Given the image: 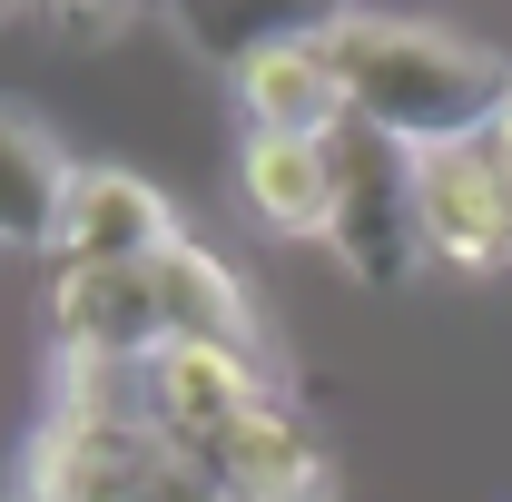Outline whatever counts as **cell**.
Returning a JSON list of instances; mask_svg holds the SVG:
<instances>
[{
    "label": "cell",
    "mask_w": 512,
    "mask_h": 502,
    "mask_svg": "<svg viewBox=\"0 0 512 502\" xmlns=\"http://www.w3.org/2000/svg\"><path fill=\"white\" fill-rule=\"evenodd\" d=\"M148 10H158V20H168V10H178V0H109V20H148Z\"/></svg>",
    "instance_id": "14"
},
{
    "label": "cell",
    "mask_w": 512,
    "mask_h": 502,
    "mask_svg": "<svg viewBox=\"0 0 512 502\" xmlns=\"http://www.w3.org/2000/svg\"><path fill=\"white\" fill-rule=\"evenodd\" d=\"M237 197L266 237H325V217H335L325 138H247L237 148Z\"/></svg>",
    "instance_id": "12"
},
{
    "label": "cell",
    "mask_w": 512,
    "mask_h": 502,
    "mask_svg": "<svg viewBox=\"0 0 512 502\" xmlns=\"http://www.w3.org/2000/svg\"><path fill=\"white\" fill-rule=\"evenodd\" d=\"M493 148H503V168H512V109H503V119H493Z\"/></svg>",
    "instance_id": "15"
},
{
    "label": "cell",
    "mask_w": 512,
    "mask_h": 502,
    "mask_svg": "<svg viewBox=\"0 0 512 502\" xmlns=\"http://www.w3.org/2000/svg\"><path fill=\"white\" fill-rule=\"evenodd\" d=\"M325 188H335L325 247L345 256L355 286H414L434 266V247H424V158L404 138L335 119L325 128Z\"/></svg>",
    "instance_id": "4"
},
{
    "label": "cell",
    "mask_w": 512,
    "mask_h": 502,
    "mask_svg": "<svg viewBox=\"0 0 512 502\" xmlns=\"http://www.w3.org/2000/svg\"><path fill=\"white\" fill-rule=\"evenodd\" d=\"M188 463L217 483V502H335V463H325L316 424H306L286 394H266L237 434H217L207 453H188Z\"/></svg>",
    "instance_id": "8"
},
{
    "label": "cell",
    "mask_w": 512,
    "mask_h": 502,
    "mask_svg": "<svg viewBox=\"0 0 512 502\" xmlns=\"http://www.w3.org/2000/svg\"><path fill=\"white\" fill-rule=\"evenodd\" d=\"M266 394H276L266 355H237V345H168V355L138 365V404L178 453H207L217 434H237Z\"/></svg>",
    "instance_id": "7"
},
{
    "label": "cell",
    "mask_w": 512,
    "mask_h": 502,
    "mask_svg": "<svg viewBox=\"0 0 512 502\" xmlns=\"http://www.w3.org/2000/svg\"><path fill=\"white\" fill-rule=\"evenodd\" d=\"M424 247L453 276H503L512 266V168L493 138H463L424 158Z\"/></svg>",
    "instance_id": "5"
},
{
    "label": "cell",
    "mask_w": 512,
    "mask_h": 502,
    "mask_svg": "<svg viewBox=\"0 0 512 502\" xmlns=\"http://www.w3.org/2000/svg\"><path fill=\"white\" fill-rule=\"evenodd\" d=\"M325 60L345 89V119L404 138L414 158L493 138V119L512 109V60L463 40L444 20H404V10H345L325 30Z\"/></svg>",
    "instance_id": "1"
},
{
    "label": "cell",
    "mask_w": 512,
    "mask_h": 502,
    "mask_svg": "<svg viewBox=\"0 0 512 502\" xmlns=\"http://www.w3.org/2000/svg\"><path fill=\"white\" fill-rule=\"evenodd\" d=\"M237 109H247V138H325L345 119V89H335V60L325 40H286V50H256L237 79Z\"/></svg>",
    "instance_id": "10"
},
{
    "label": "cell",
    "mask_w": 512,
    "mask_h": 502,
    "mask_svg": "<svg viewBox=\"0 0 512 502\" xmlns=\"http://www.w3.org/2000/svg\"><path fill=\"white\" fill-rule=\"evenodd\" d=\"M20 10H30V0H0V30H10V20H20Z\"/></svg>",
    "instance_id": "16"
},
{
    "label": "cell",
    "mask_w": 512,
    "mask_h": 502,
    "mask_svg": "<svg viewBox=\"0 0 512 502\" xmlns=\"http://www.w3.org/2000/svg\"><path fill=\"white\" fill-rule=\"evenodd\" d=\"M178 443L148 424L138 404V375H99V365H69L50 424L30 443V473H20V502H138L158 473H168Z\"/></svg>",
    "instance_id": "3"
},
{
    "label": "cell",
    "mask_w": 512,
    "mask_h": 502,
    "mask_svg": "<svg viewBox=\"0 0 512 502\" xmlns=\"http://www.w3.org/2000/svg\"><path fill=\"white\" fill-rule=\"evenodd\" d=\"M50 345H60V365L138 375V365L168 355V345H237V355H266V325H256L247 286L197 247V237H178V247L148 256V266L60 276V286H50Z\"/></svg>",
    "instance_id": "2"
},
{
    "label": "cell",
    "mask_w": 512,
    "mask_h": 502,
    "mask_svg": "<svg viewBox=\"0 0 512 502\" xmlns=\"http://www.w3.org/2000/svg\"><path fill=\"white\" fill-rule=\"evenodd\" d=\"M178 247V217L168 197L148 188L138 168H79L60 197V227H50V266L60 276H109V266H148V256Z\"/></svg>",
    "instance_id": "6"
},
{
    "label": "cell",
    "mask_w": 512,
    "mask_h": 502,
    "mask_svg": "<svg viewBox=\"0 0 512 502\" xmlns=\"http://www.w3.org/2000/svg\"><path fill=\"white\" fill-rule=\"evenodd\" d=\"M69 178H79V158L20 99H0V247H50Z\"/></svg>",
    "instance_id": "11"
},
{
    "label": "cell",
    "mask_w": 512,
    "mask_h": 502,
    "mask_svg": "<svg viewBox=\"0 0 512 502\" xmlns=\"http://www.w3.org/2000/svg\"><path fill=\"white\" fill-rule=\"evenodd\" d=\"M138 502H217V483L197 473L188 453H168V473H158V483H148V493H138Z\"/></svg>",
    "instance_id": "13"
},
{
    "label": "cell",
    "mask_w": 512,
    "mask_h": 502,
    "mask_svg": "<svg viewBox=\"0 0 512 502\" xmlns=\"http://www.w3.org/2000/svg\"><path fill=\"white\" fill-rule=\"evenodd\" d=\"M345 10H355V0H178V10H168V30H178L207 69H227V79H237L256 50L325 40Z\"/></svg>",
    "instance_id": "9"
}]
</instances>
